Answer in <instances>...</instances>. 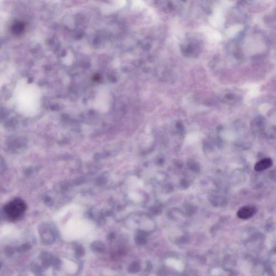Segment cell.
Masks as SVG:
<instances>
[{
    "instance_id": "cell-1",
    "label": "cell",
    "mask_w": 276,
    "mask_h": 276,
    "mask_svg": "<svg viewBox=\"0 0 276 276\" xmlns=\"http://www.w3.org/2000/svg\"><path fill=\"white\" fill-rule=\"evenodd\" d=\"M26 209V204L24 201L20 198H15L5 206V212L9 219L15 220L24 214Z\"/></svg>"
},
{
    "instance_id": "cell-2",
    "label": "cell",
    "mask_w": 276,
    "mask_h": 276,
    "mask_svg": "<svg viewBox=\"0 0 276 276\" xmlns=\"http://www.w3.org/2000/svg\"><path fill=\"white\" fill-rule=\"evenodd\" d=\"M256 212V209L254 207L251 206H244L238 210L237 213V216L241 219L246 220L252 217Z\"/></svg>"
},
{
    "instance_id": "cell-3",
    "label": "cell",
    "mask_w": 276,
    "mask_h": 276,
    "mask_svg": "<svg viewBox=\"0 0 276 276\" xmlns=\"http://www.w3.org/2000/svg\"><path fill=\"white\" fill-rule=\"evenodd\" d=\"M272 165V161L271 159L266 158L258 161L254 166V170L256 171H262L270 167Z\"/></svg>"
},
{
    "instance_id": "cell-4",
    "label": "cell",
    "mask_w": 276,
    "mask_h": 276,
    "mask_svg": "<svg viewBox=\"0 0 276 276\" xmlns=\"http://www.w3.org/2000/svg\"><path fill=\"white\" fill-rule=\"evenodd\" d=\"M24 30V25L22 23L18 22L14 24L11 30L15 35H20Z\"/></svg>"
},
{
    "instance_id": "cell-5",
    "label": "cell",
    "mask_w": 276,
    "mask_h": 276,
    "mask_svg": "<svg viewBox=\"0 0 276 276\" xmlns=\"http://www.w3.org/2000/svg\"><path fill=\"white\" fill-rule=\"evenodd\" d=\"M167 263L168 265H171L178 271H182L183 269V265L180 263L178 261L174 259H169L167 261Z\"/></svg>"
}]
</instances>
